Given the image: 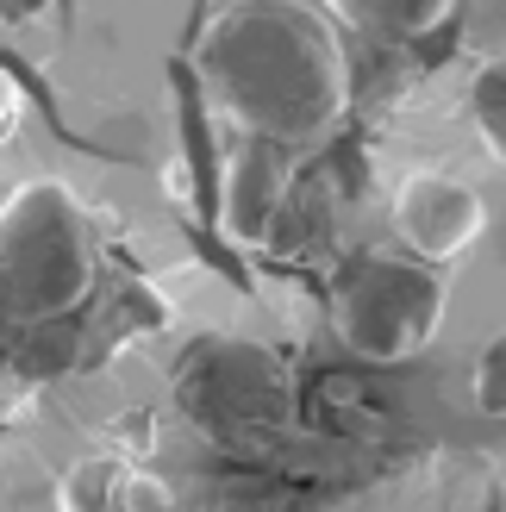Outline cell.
Returning a JSON list of instances; mask_svg holds the SVG:
<instances>
[{
  "label": "cell",
  "mask_w": 506,
  "mask_h": 512,
  "mask_svg": "<svg viewBox=\"0 0 506 512\" xmlns=\"http://www.w3.org/2000/svg\"><path fill=\"white\" fill-rule=\"evenodd\" d=\"M194 75L213 113L244 138L319 144L350 113V63L307 0H219L194 38Z\"/></svg>",
  "instance_id": "1"
},
{
  "label": "cell",
  "mask_w": 506,
  "mask_h": 512,
  "mask_svg": "<svg viewBox=\"0 0 506 512\" xmlns=\"http://www.w3.org/2000/svg\"><path fill=\"white\" fill-rule=\"evenodd\" d=\"M100 256L94 225L63 182H25L7 194L0 225V294H7V331L63 325L94 294Z\"/></svg>",
  "instance_id": "2"
},
{
  "label": "cell",
  "mask_w": 506,
  "mask_h": 512,
  "mask_svg": "<svg viewBox=\"0 0 506 512\" xmlns=\"http://www.w3.org/2000/svg\"><path fill=\"white\" fill-rule=\"evenodd\" d=\"M444 275L438 263H419L413 250H357L325 281V313L338 344L357 363L394 369L432 350L444 325Z\"/></svg>",
  "instance_id": "3"
},
{
  "label": "cell",
  "mask_w": 506,
  "mask_h": 512,
  "mask_svg": "<svg viewBox=\"0 0 506 512\" xmlns=\"http://www.w3.org/2000/svg\"><path fill=\"white\" fill-rule=\"evenodd\" d=\"M175 406L194 431L219 444L275 438L294 419V375L275 350L250 338H200L175 363Z\"/></svg>",
  "instance_id": "4"
},
{
  "label": "cell",
  "mask_w": 506,
  "mask_h": 512,
  "mask_svg": "<svg viewBox=\"0 0 506 512\" xmlns=\"http://www.w3.org/2000/svg\"><path fill=\"white\" fill-rule=\"evenodd\" d=\"M219 232L244 244V250H263L282 238V225L294 213V150L275 144V138H244L225 150L219 163Z\"/></svg>",
  "instance_id": "5"
},
{
  "label": "cell",
  "mask_w": 506,
  "mask_h": 512,
  "mask_svg": "<svg viewBox=\"0 0 506 512\" xmlns=\"http://www.w3.org/2000/svg\"><path fill=\"white\" fill-rule=\"evenodd\" d=\"M388 219H394L400 250H413L419 263H438V269L469 256L488 232L482 194H475L463 175H444V169H413L407 182L394 188Z\"/></svg>",
  "instance_id": "6"
},
{
  "label": "cell",
  "mask_w": 506,
  "mask_h": 512,
  "mask_svg": "<svg viewBox=\"0 0 506 512\" xmlns=\"http://www.w3.org/2000/svg\"><path fill=\"white\" fill-rule=\"evenodd\" d=\"M163 494L150 488L138 469H125L119 456H88V463H75L57 488V512H144L157 506Z\"/></svg>",
  "instance_id": "7"
},
{
  "label": "cell",
  "mask_w": 506,
  "mask_h": 512,
  "mask_svg": "<svg viewBox=\"0 0 506 512\" xmlns=\"http://www.w3.org/2000/svg\"><path fill=\"white\" fill-rule=\"evenodd\" d=\"M325 7L369 38H425L432 25L457 19L463 0H325Z\"/></svg>",
  "instance_id": "8"
},
{
  "label": "cell",
  "mask_w": 506,
  "mask_h": 512,
  "mask_svg": "<svg viewBox=\"0 0 506 512\" xmlns=\"http://www.w3.org/2000/svg\"><path fill=\"white\" fill-rule=\"evenodd\" d=\"M469 119H475V132H482V144L506 163V63H482V69H475Z\"/></svg>",
  "instance_id": "9"
},
{
  "label": "cell",
  "mask_w": 506,
  "mask_h": 512,
  "mask_svg": "<svg viewBox=\"0 0 506 512\" xmlns=\"http://www.w3.org/2000/svg\"><path fill=\"white\" fill-rule=\"evenodd\" d=\"M457 38L482 63H506V0H463L457 7Z\"/></svg>",
  "instance_id": "10"
},
{
  "label": "cell",
  "mask_w": 506,
  "mask_h": 512,
  "mask_svg": "<svg viewBox=\"0 0 506 512\" xmlns=\"http://www.w3.org/2000/svg\"><path fill=\"white\" fill-rule=\"evenodd\" d=\"M469 400H475V413H482V419H506V331H494V338L482 344V356H475Z\"/></svg>",
  "instance_id": "11"
},
{
  "label": "cell",
  "mask_w": 506,
  "mask_h": 512,
  "mask_svg": "<svg viewBox=\"0 0 506 512\" xmlns=\"http://www.w3.org/2000/svg\"><path fill=\"white\" fill-rule=\"evenodd\" d=\"M44 7V0H7V19H32Z\"/></svg>",
  "instance_id": "12"
}]
</instances>
